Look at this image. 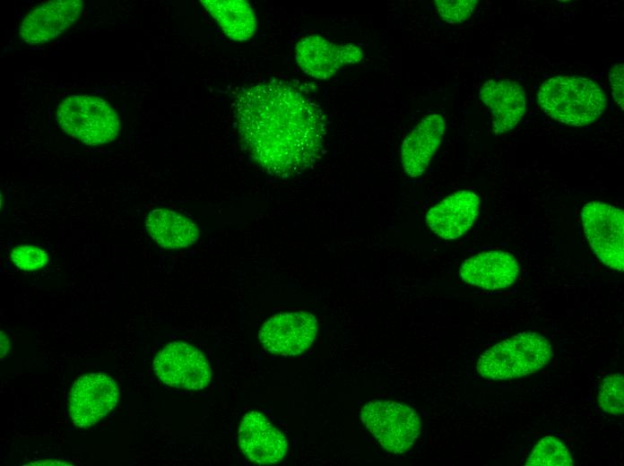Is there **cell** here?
<instances>
[{
	"mask_svg": "<svg viewBox=\"0 0 624 466\" xmlns=\"http://www.w3.org/2000/svg\"><path fill=\"white\" fill-rule=\"evenodd\" d=\"M598 403L601 409L619 416L624 411V379L622 374L608 375L600 385Z\"/></svg>",
	"mask_w": 624,
	"mask_h": 466,
	"instance_id": "obj_20",
	"label": "cell"
},
{
	"mask_svg": "<svg viewBox=\"0 0 624 466\" xmlns=\"http://www.w3.org/2000/svg\"><path fill=\"white\" fill-rule=\"evenodd\" d=\"M200 3L232 40L251 39L257 28L256 14L245 0H202Z\"/></svg>",
	"mask_w": 624,
	"mask_h": 466,
	"instance_id": "obj_18",
	"label": "cell"
},
{
	"mask_svg": "<svg viewBox=\"0 0 624 466\" xmlns=\"http://www.w3.org/2000/svg\"><path fill=\"white\" fill-rule=\"evenodd\" d=\"M480 205V197L474 192L459 190L432 206L426 214V222L439 237L454 240L472 228Z\"/></svg>",
	"mask_w": 624,
	"mask_h": 466,
	"instance_id": "obj_13",
	"label": "cell"
},
{
	"mask_svg": "<svg viewBox=\"0 0 624 466\" xmlns=\"http://www.w3.org/2000/svg\"><path fill=\"white\" fill-rule=\"evenodd\" d=\"M83 9L81 0H52L43 2L23 19L19 34L30 46L42 45L68 30Z\"/></svg>",
	"mask_w": 624,
	"mask_h": 466,
	"instance_id": "obj_11",
	"label": "cell"
},
{
	"mask_svg": "<svg viewBox=\"0 0 624 466\" xmlns=\"http://www.w3.org/2000/svg\"><path fill=\"white\" fill-rule=\"evenodd\" d=\"M446 132V122L438 113L423 117L403 141L400 155L406 175L419 177L429 168Z\"/></svg>",
	"mask_w": 624,
	"mask_h": 466,
	"instance_id": "obj_14",
	"label": "cell"
},
{
	"mask_svg": "<svg viewBox=\"0 0 624 466\" xmlns=\"http://www.w3.org/2000/svg\"><path fill=\"white\" fill-rule=\"evenodd\" d=\"M119 393L117 383L102 373H91L78 378L70 393V418L81 427H90L117 405Z\"/></svg>",
	"mask_w": 624,
	"mask_h": 466,
	"instance_id": "obj_10",
	"label": "cell"
},
{
	"mask_svg": "<svg viewBox=\"0 0 624 466\" xmlns=\"http://www.w3.org/2000/svg\"><path fill=\"white\" fill-rule=\"evenodd\" d=\"M234 106L243 148L269 175H299L322 157L325 116L317 103L288 82L273 79L245 87Z\"/></svg>",
	"mask_w": 624,
	"mask_h": 466,
	"instance_id": "obj_1",
	"label": "cell"
},
{
	"mask_svg": "<svg viewBox=\"0 0 624 466\" xmlns=\"http://www.w3.org/2000/svg\"><path fill=\"white\" fill-rule=\"evenodd\" d=\"M317 320L308 312L280 313L270 317L261 327L259 340L271 353L285 357L307 350L317 334Z\"/></svg>",
	"mask_w": 624,
	"mask_h": 466,
	"instance_id": "obj_8",
	"label": "cell"
},
{
	"mask_svg": "<svg viewBox=\"0 0 624 466\" xmlns=\"http://www.w3.org/2000/svg\"><path fill=\"white\" fill-rule=\"evenodd\" d=\"M552 357L546 337L533 332H521L487 350L478 359L476 369L483 378L507 380L537 372Z\"/></svg>",
	"mask_w": 624,
	"mask_h": 466,
	"instance_id": "obj_3",
	"label": "cell"
},
{
	"mask_svg": "<svg viewBox=\"0 0 624 466\" xmlns=\"http://www.w3.org/2000/svg\"><path fill=\"white\" fill-rule=\"evenodd\" d=\"M586 239L598 259L606 266L624 270V212L620 208L590 202L581 211Z\"/></svg>",
	"mask_w": 624,
	"mask_h": 466,
	"instance_id": "obj_6",
	"label": "cell"
},
{
	"mask_svg": "<svg viewBox=\"0 0 624 466\" xmlns=\"http://www.w3.org/2000/svg\"><path fill=\"white\" fill-rule=\"evenodd\" d=\"M56 118L59 127L85 145H102L121 130L116 110L106 100L90 95H72L61 101Z\"/></svg>",
	"mask_w": 624,
	"mask_h": 466,
	"instance_id": "obj_4",
	"label": "cell"
},
{
	"mask_svg": "<svg viewBox=\"0 0 624 466\" xmlns=\"http://www.w3.org/2000/svg\"><path fill=\"white\" fill-rule=\"evenodd\" d=\"M624 65L623 64L614 65L609 73V81L611 89V94L615 102L624 109Z\"/></svg>",
	"mask_w": 624,
	"mask_h": 466,
	"instance_id": "obj_23",
	"label": "cell"
},
{
	"mask_svg": "<svg viewBox=\"0 0 624 466\" xmlns=\"http://www.w3.org/2000/svg\"><path fill=\"white\" fill-rule=\"evenodd\" d=\"M528 466H571L573 460L568 448L556 437L542 438L531 451Z\"/></svg>",
	"mask_w": 624,
	"mask_h": 466,
	"instance_id": "obj_19",
	"label": "cell"
},
{
	"mask_svg": "<svg viewBox=\"0 0 624 466\" xmlns=\"http://www.w3.org/2000/svg\"><path fill=\"white\" fill-rule=\"evenodd\" d=\"M519 275V264L508 252L491 250L467 258L460 267L464 281L472 286L489 289H504L510 287Z\"/></svg>",
	"mask_w": 624,
	"mask_h": 466,
	"instance_id": "obj_15",
	"label": "cell"
},
{
	"mask_svg": "<svg viewBox=\"0 0 624 466\" xmlns=\"http://www.w3.org/2000/svg\"><path fill=\"white\" fill-rule=\"evenodd\" d=\"M153 369L167 385L202 390L212 380V368L204 355L186 342H170L158 352Z\"/></svg>",
	"mask_w": 624,
	"mask_h": 466,
	"instance_id": "obj_7",
	"label": "cell"
},
{
	"mask_svg": "<svg viewBox=\"0 0 624 466\" xmlns=\"http://www.w3.org/2000/svg\"><path fill=\"white\" fill-rule=\"evenodd\" d=\"M238 443L244 455L250 462L261 465L282 461L288 449L282 432L258 411H250L242 418Z\"/></svg>",
	"mask_w": 624,
	"mask_h": 466,
	"instance_id": "obj_12",
	"label": "cell"
},
{
	"mask_svg": "<svg viewBox=\"0 0 624 466\" xmlns=\"http://www.w3.org/2000/svg\"><path fill=\"white\" fill-rule=\"evenodd\" d=\"M479 97L491 111L495 134L513 130L524 115L525 92L516 82L488 80L480 89Z\"/></svg>",
	"mask_w": 624,
	"mask_h": 466,
	"instance_id": "obj_16",
	"label": "cell"
},
{
	"mask_svg": "<svg viewBox=\"0 0 624 466\" xmlns=\"http://www.w3.org/2000/svg\"><path fill=\"white\" fill-rule=\"evenodd\" d=\"M145 225L150 236L165 248L187 247L199 237L198 228L192 220L169 209L152 210Z\"/></svg>",
	"mask_w": 624,
	"mask_h": 466,
	"instance_id": "obj_17",
	"label": "cell"
},
{
	"mask_svg": "<svg viewBox=\"0 0 624 466\" xmlns=\"http://www.w3.org/2000/svg\"><path fill=\"white\" fill-rule=\"evenodd\" d=\"M13 263L24 271H34L43 267L48 261L47 253L34 246L14 247L11 253Z\"/></svg>",
	"mask_w": 624,
	"mask_h": 466,
	"instance_id": "obj_22",
	"label": "cell"
},
{
	"mask_svg": "<svg viewBox=\"0 0 624 466\" xmlns=\"http://www.w3.org/2000/svg\"><path fill=\"white\" fill-rule=\"evenodd\" d=\"M361 47L353 44H336L317 35L303 37L295 46V59L300 69L317 80L333 77L342 67L360 63Z\"/></svg>",
	"mask_w": 624,
	"mask_h": 466,
	"instance_id": "obj_9",
	"label": "cell"
},
{
	"mask_svg": "<svg viewBox=\"0 0 624 466\" xmlns=\"http://www.w3.org/2000/svg\"><path fill=\"white\" fill-rule=\"evenodd\" d=\"M537 99L548 116L571 126H585L595 122L607 105L599 84L576 75L549 78L540 86Z\"/></svg>",
	"mask_w": 624,
	"mask_h": 466,
	"instance_id": "obj_2",
	"label": "cell"
},
{
	"mask_svg": "<svg viewBox=\"0 0 624 466\" xmlns=\"http://www.w3.org/2000/svg\"><path fill=\"white\" fill-rule=\"evenodd\" d=\"M365 427L387 452L402 454L409 451L420 433V419L404 403L372 400L360 410Z\"/></svg>",
	"mask_w": 624,
	"mask_h": 466,
	"instance_id": "obj_5",
	"label": "cell"
},
{
	"mask_svg": "<svg viewBox=\"0 0 624 466\" xmlns=\"http://www.w3.org/2000/svg\"><path fill=\"white\" fill-rule=\"evenodd\" d=\"M439 16L447 23L456 24L468 20L477 7V0H436Z\"/></svg>",
	"mask_w": 624,
	"mask_h": 466,
	"instance_id": "obj_21",
	"label": "cell"
}]
</instances>
